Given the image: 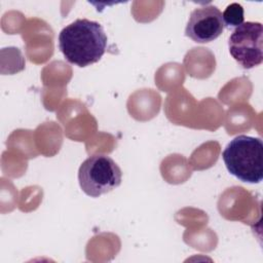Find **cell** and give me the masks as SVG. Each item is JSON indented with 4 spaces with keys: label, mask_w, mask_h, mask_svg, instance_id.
I'll return each mask as SVG.
<instances>
[{
    "label": "cell",
    "mask_w": 263,
    "mask_h": 263,
    "mask_svg": "<svg viewBox=\"0 0 263 263\" xmlns=\"http://www.w3.org/2000/svg\"><path fill=\"white\" fill-rule=\"evenodd\" d=\"M107 36L101 24L78 18L59 35V48L65 59L78 67H87L101 60L106 51Z\"/></svg>",
    "instance_id": "cell-1"
},
{
    "label": "cell",
    "mask_w": 263,
    "mask_h": 263,
    "mask_svg": "<svg viewBox=\"0 0 263 263\" xmlns=\"http://www.w3.org/2000/svg\"><path fill=\"white\" fill-rule=\"evenodd\" d=\"M228 172L238 180L257 184L263 179V143L260 138L240 135L232 139L222 153Z\"/></svg>",
    "instance_id": "cell-2"
},
{
    "label": "cell",
    "mask_w": 263,
    "mask_h": 263,
    "mask_svg": "<svg viewBox=\"0 0 263 263\" xmlns=\"http://www.w3.org/2000/svg\"><path fill=\"white\" fill-rule=\"evenodd\" d=\"M122 172L109 156L95 154L86 158L78 171V181L82 191L90 197H99L121 184Z\"/></svg>",
    "instance_id": "cell-3"
},
{
    "label": "cell",
    "mask_w": 263,
    "mask_h": 263,
    "mask_svg": "<svg viewBox=\"0 0 263 263\" xmlns=\"http://www.w3.org/2000/svg\"><path fill=\"white\" fill-rule=\"evenodd\" d=\"M231 57L243 68L252 69L263 62V26L258 22H243L228 40Z\"/></svg>",
    "instance_id": "cell-4"
},
{
    "label": "cell",
    "mask_w": 263,
    "mask_h": 263,
    "mask_svg": "<svg viewBox=\"0 0 263 263\" xmlns=\"http://www.w3.org/2000/svg\"><path fill=\"white\" fill-rule=\"evenodd\" d=\"M222 12L214 5L195 8L187 23L185 35L197 43H208L217 39L224 30Z\"/></svg>",
    "instance_id": "cell-5"
},
{
    "label": "cell",
    "mask_w": 263,
    "mask_h": 263,
    "mask_svg": "<svg viewBox=\"0 0 263 263\" xmlns=\"http://www.w3.org/2000/svg\"><path fill=\"white\" fill-rule=\"evenodd\" d=\"M224 26L227 28H233L241 25L243 23V8L238 3L229 4L224 12L222 13Z\"/></svg>",
    "instance_id": "cell-6"
}]
</instances>
